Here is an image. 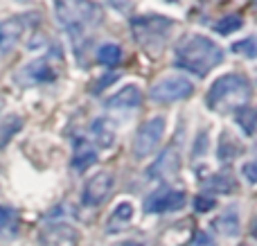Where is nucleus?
<instances>
[{"mask_svg":"<svg viewBox=\"0 0 257 246\" xmlns=\"http://www.w3.org/2000/svg\"><path fill=\"white\" fill-rule=\"evenodd\" d=\"M212 226L221 235H226V237H235V235L239 233V215H237V210H228V212H223V215H219L217 219L212 221Z\"/></svg>","mask_w":257,"mask_h":246,"instance_id":"17","label":"nucleus"},{"mask_svg":"<svg viewBox=\"0 0 257 246\" xmlns=\"http://www.w3.org/2000/svg\"><path fill=\"white\" fill-rule=\"evenodd\" d=\"M23 32H25V16L7 18L0 23V52L7 54L9 50H14V45L21 41Z\"/></svg>","mask_w":257,"mask_h":246,"instance_id":"12","label":"nucleus"},{"mask_svg":"<svg viewBox=\"0 0 257 246\" xmlns=\"http://www.w3.org/2000/svg\"><path fill=\"white\" fill-rule=\"evenodd\" d=\"M97 161V149L88 143L86 138L75 140V156H72V167L77 172H86L90 165H95Z\"/></svg>","mask_w":257,"mask_h":246,"instance_id":"14","label":"nucleus"},{"mask_svg":"<svg viewBox=\"0 0 257 246\" xmlns=\"http://www.w3.org/2000/svg\"><path fill=\"white\" fill-rule=\"evenodd\" d=\"M21 125H23V122L18 120V117H12V120H7L3 127H0V147H3V145L7 143V140L12 138L18 129H21Z\"/></svg>","mask_w":257,"mask_h":246,"instance_id":"25","label":"nucleus"},{"mask_svg":"<svg viewBox=\"0 0 257 246\" xmlns=\"http://www.w3.org/2000/svg\"><path fill=\"white\" fill-rule=\"evenodd\" d=\"M241 174L248 183H257V161H248L241 165Z\"/></svg>","mask_w":257,"mask_h":246,"instance_id":"27","label":"nucleus"},{"mask_svg":"<svg viewBox=\"0 0 257 246\" xmlns=\"http://www.w3.org/2000/svg\"><path fill=\"white\" fill-rule=\"evenodd\" d=\"M250 233H253V237L257 239V219H255V224H253V230H250Z\"/></svg>","mask_w":257,"mask_h":246,"instance_id":"31","label":"nucleus"},{"mask_svg":"<svg viewBox=\"0 0 257 246\" xmlns=\"http://www.w3.org/2000/svg\"><path fill=\"white\" fill-rule=\"evenodd\" d=\"M54 79H57V68L50 63V57L34 59V61L27 63L16 77V81H21L23 86L45 84V81H54Z\"/></svg>","mask_w":257,"mask_h":246,"instance_id":"8","label":"nucleus"},{"mask_svg":"<svg viewBox=\"0 0 257 246\" xmlns=\"http://www.w3.org/2000/svg\"><path fill=\"white\" fill-rule=\"evenodd\" d=\"M120 246H142L140 242H124V244H120Z\"/></svg>","mask_w":257,"mask_h":246,"instance_id":"30","label":"nucleus"},{"mask_svg":"<svg viewBox=\"0 0 257 246\" xmlns=\"http://www.w3.org/2000/svg\"><path fill=\"white\" fill-rule=\"evenodd\" d=\"M97 61L102 63V66H108V68L117 66V63L122 61V50H120V45H115V43L102 45V48L97 50Z\"/></svg>","mask_w":257,"mask_h":246,"instance_id":"21","label":"nucleus"},{"mask_svg":"<svg viewBox=\"0 0 257 246\" xmlns=\"http://www.w3.org/2000/svg\"><path fill=\"white\" fill-rule=\"evenodd\" d=\"M174 61L178 68L192 72L196 77H205L210 70L223 61V50L212 39L201 34H190L176 45L174 50Z\"/></svg>","mask_w":257,"mask_h":246,"instance_id":"1","label":"nucleus"},{"mask_svg":"<svg viewBox=\"0 0 257 246\" xmlns=\"http://www.w3.org/2000/svg\"><path fill=\"white\" fill-rule=\"evenodd\" d=\"M172 27L174 21H169L165 16H136L131 21V32L136 36V41L149 52H154V41L158 43L160 50V45L165 43V36Z\"/></svg>","mask_w":257,"mask_h":246,"instance_id":"4","label":"nucleus"},{"mask_svg":"<svg viewBox=\"0 0 257 246\" xmlns=\"http://www.w3.org/2000/svg\"><path fill=\"white\" fill-rule=\"evenodd\" d=\"M57 18L72 41H79L86 30L102 21V7L93 0H54Z\"/></svg>","mask_w":257,"mask_h":246,"instance_id":"3","label":"nucleus"},{"mask_svg":"<svg viewBox=\"0 0 257 246\" xmlns=\"http://www.w3.org/2000/svg\"><path fill=\"white\" fill-rule=\"evenodd\" d=\"M90 136H93L95 145L97 147H111L113 140H115V127H113L111 120H106V117H97V120H93V125H90Z\"/></svg>","mask_w":257,"mask_h":246,"instance_id":"15","label":"nucleus"},{"mask_svg":"<svg viewBox=\"0 0 257 246\" xmlns=\"http://www.w3.org/2000/svg\"><path fill=\"white\" fill-rule=\"evenodd\" d=\"M239 156V143L232 138L230 134H221V140H219V161L221 163H232Z\"/></svg>","mask_w":257,"mask_h":246,"instance_id":"18","label":"nucleus"},{"mask_svg":"<svg viewBox=\"0 0 257 246\" xmlns=\"http://www.w3.org/2000/svg\"><path fill=\"white\" fill-rule=\"evenodd\" d=\"M115 79H117V75H115V72H108V75L104 77L102 81H97V84H95V90H97V93H99V90H104L108 84H113V81H115Z\"/></svg>","mask_w":257,"mask_h":246,"instance_id":"29","label":"nucleus"},{"mask_svg":"<svg viewBox=\"0 0 257 246\" xmlns=\"http://www.w3.org/2000/svg\"><path fill=\"white\" fill-rule=\"evenodd\" d=\"M178 172H181V156H178V149L176 147H167L156 163L147 170V176L154 181H169V179H176Z\"/></svg>","mask_w":257,"mask_h":246,"instance_id":"9","label":"nucleus"},{"mask_svg":"<svg viewBox=\"0 0 257 246\" xmlns=\"http://www.w3.org/2000/svg\"><path fill=\"white\" fill-rule=\"evenodd\" d=\"M192 246H217V242H214V237H210L208 233H196L194 239H192Z\"/></svg>","mask_w":257,"mask_h":246,"instance_id":"28","label":"nucleus"},{"mask_svg":"<svg viewBox=\"0 0 257 246\" xmlns=\"http://www.w3.org/2000/svg\"><path fill=\"white\" fill-rule=\"evenodd\" d=\"M43 246H79V230L70 224H52L41 233Z\"/></svg>","mask_w":257,"mask_h":246,"instance_id":"11","label":"nucleus"},{"mask_svg":"<svg viewBox=\"0 0 257 246\" xmlns=\"http://www.w3.org/2000/svg\"><path fill=\"white\" fill-rule=\"evenodd\" d=\"M250 97H253V84L248 77L228 72L210 86L208 95H205V104L214 113H228L244 108Z\"/></svg>","mask_w":257,"mask_h":246,"instance_id":"2","label":"nucleus"},{"mask_svg":"<svg viewBox=\"0 0 257 246\" xmlns=\"http://www.w3.org/2000/svg\"><path fill=\"white\" fill-rule=\"evenodd\" d=\"M133 221V206L128 201H122L117 203V208L111 212V217H108L106 221V228L111 230V233H120V230H126L128 226H131Z\"/></svg>","mask_w":257,"mask_h":246,"instance_id":"16","label":"nucleus"},{"mask_svg":"<svg viewBox=\"0 0 257 246\" xmlns=\"http://www.w3.org/2000/svg\"><path fill=\"white\" fill-rule=\"evenodd\" d=\"M115 179L108 172H97L95 176H90L84 185V194H81V203L88 208H95L99 203H104L108 199V194L113 192Z\"/></svg>","mask_w":257,"mask_h":246,"instance_id":"7","label":"nucleus"},{"mask_svg":"<svg viewBox=\"0 0 257 246\" xmlns=\"http://www.w3.org/2000/svg\"><path fill=\"white\" fill-rule=\"evenodd\" d=\"M142 104V93L138 86L128 84L124 88H120L115 95L106 99L108 108H117V111H131V108H138Z\"/></svg>","mask_w":257,"mask_h":246,"instance_id":"13","label":"nucleus"},{"mask_svg":"<svg viewBox=\"0 0 257 246\" xmlns=\"http://www.w3.org/2000/svg\"><path fill=\"white\" fill-rule=\"evenodd\" d=\"M187 197L185 192H178V190H160V192L151 194L145 203L147 212H169V210H181L185 206Z\"/></svg>","mask_w":257,"mask_h":246,"instance_id":"10","label":"nucleus"},{"mask_svg":"<svg viewBox=\"0 0 257 246\" xmlns=\"http://www.w3.org/2000/svg\"><path fill=\"white\" fill-rule=\"evenodd\" d=\"M241 25H244V18H241L239 14H230V16H223L221 21H217L214 30H217L219 34H232V32H237Z\"/></svg>","mask_w":257,"mask_h":246,"instance_id":"23","label":"nucleus"},{"mask_svg":"<svg viewBox=\"0 0 257 246\" xmlns=\"http://www.w3.org/2000/svg\"><path fill=\"white\" fill-rule=\"evenodd\" d=\"M237 125L241 127L246 136H255L257 131V108H250V106H244L237 111Z\"/></svg>","mask_w":257,"mask_h":246,"instance_id":"20","label":"nucleus"},{"mask_svg":"<svg viewBox=\"0 0 257 246\" xmlns=\"http://www.w3.org/2000/svg\"><path fill=\"white\" fill-rule=\"evenodd\" d=\"M18 230V212L12 206H0V235H16Z\"/></svg>","mask_w":257,"mask_h":246,"instance_id":"19","label":"nucleus"},{"mask_svg":"<svg viewBox=\"0 0 257 246\" xmlns=\"http://www.w3.org/2000/svg\"><path fill=\"white\" fill-rule=\"evenodd\" d=\"M194 93V84L183 75H169L163 77L160 81H156L151 86V99L158 104H172V102H181L187 99Z\"/></svg>","mask_w":257,"mask_h":246,"instance_id":"5","label":"nucleus"},{"mask_svg":"<svg viewBox=\"0 0 257 246\" xmlns=\"http://www.w3.org/2000/svg\"><path fill=\"white\" fill-rule=\"evenodd\" d=\"M205 188L212 190V192L226 194V192H232V190H235V181H232L230 174H214L205 181Z\"/></svg>","mask_w":257,"mask_h":246,"instance_id":"22","label":"nucleus"},{"mask_svg":"<svg viewBox=\"0 0 257 246\" xmlns=\"http://www.w3.org/2000/svg\"><path fill=\"white\" fill-rule=\"evenodd\" d=\"M232 52L241 54L246 59H257V36H246L232 45Z\"/></svg>","mask_w":257,"mask_h":246,"instance_id":"24","label":"nucleus"},{"mask_svg":"<svg viewBox=\"0 0 257 246\" xmlns=\"http://www.w3.org/2000/svg\"><path fill=\"white\" fill-rule=\"evenodd\" d=\"M163 136H165V117L163 115L149 117L147 122H142L136 138H133V156L147 158L149 154H154V149L160 145Z\"/></svg>","mask_w":257,"mask_h":246,"instance_id":"6","label":"nucleus"},{"mask_svg":"<svg viewBox=\"0 0 257 246\" xmlns=\"http://www.w3.org/2000/svg\"><path fill=\"white\" fill-rule=\"evenodd\" d=\"M214 206H217V201H214L212 197H205V194H199V197L194 199V208L199 212H208V210H212Z\"/></svg>","mask_w":257,"mask_h":246,"instance_id":"26","label":"nucleus"}]
</instances>
